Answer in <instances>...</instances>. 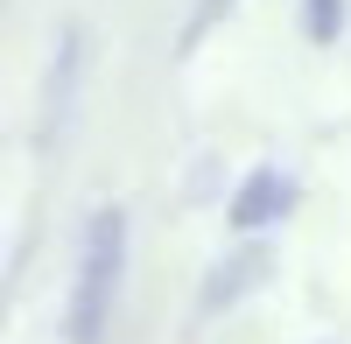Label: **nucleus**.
Masks as SVG:
<instances>
[{"label":"nucleus","instance_id":"4","mask_svg":"<svg viewBox=\"0 0 351 344\" xmlns=\"http://www.w3.org/2000/svg\"><path fill=\"white\" fill-rule=\"evenodd\" d=\"M267 274H274V253H267V239H232L211 267H204V281H197V302H190V317L197 323H218V317H232L246 295H260L267 288Z\"/></svg>","mask_w":351,"mask_h":344},{"label":"nucleus","instance_id":"2","mask_svg":"<svg viewBox=\"0 0 351 344\" xmlns=\"http://www.w3.org/2000/svg\"><path fill=\"white\" fill-rule=\"evenodd\" d=\"M92 28L84 21H64L56 28V42H49V64H43V84H36V155L49 162L56 148L71 140L77 127V106H84V84H92Z\"/></svg>","mask_w":351,"mask_h":344},{"label":"nucleus","instance_id":"1","mask_svg":"<svg viewBox=\"0 0 351 344\" xmlns=\"http://www.w3.org/2000/svg\"><path fill=\"white\" fill-rule=\"evenodd\" d=\"M127 267H134V211L99 204L77 232V267L64 288V344H106L112 309L127 295Z\"/></svg>","mask_w":351,"mask_h":344},{"label":"nucleus","instance_id":"3","mask_svg":"<svg viewBox=\"0 0 351 344\" xmlns=\"http://www.w3.org/2000/svg\"><path fill=\"white\" fill-rule=\"evenodd\" d=\"M295 204H302V176L281 169V162H260V169H246V176L232 183L225 225H232V239H267L274 225L295 218Z\"/></svg>","mask_w":351,"mask_h":344},{"label":"nucleus","instance_id":"5","mask_svg":"<svg viewBox=\"0 0 351 344\" xmlns=\"http://www.w3.org/2000/svg\"><path fill=\"white\" fill-rule=\"evenodd\" d=\"M232 8H239V0H190L183 28H176V56H197V49H204V36L232 21Z\"/></svg>","mask_w":351,"mask_h":344},{"label":"nucleus","instance_id":"6","mask_svg":"<svg viewBox=\"0 0 351 344\" xmlns=\"http://www.w3.org/2000/svg\"><path fill=\"white\" fill-rule=\"evenodd\" d=\"M344 21H351V8H344V0H302V36H309L316 49L344 42Z\"/></svg>","mask_w":351,"mask_h":344}]
</instances>
